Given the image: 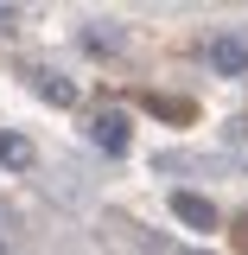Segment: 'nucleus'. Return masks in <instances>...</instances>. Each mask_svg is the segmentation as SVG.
<instances>
[{"mask_svg": "<svg viewBox=\"0 0 248 255\" xmlns=\"http://www.w3.org/2000/svg\"><path fill=\"white\" fill-rule=\"evenodd\" d=\"M19 77L32 83V96H38V102H51V109H77V83H70L64 70H51V64H26Z\"/></svg>", "mask_w": 248, "mask_h": 255, "instance_id": "nucleus-1", "label": "nucleus"}, {"mask_svg": "<svg viewBox=\"0 0 248 255\" xmlns=\"http://www.w3.org/2000/svg\"><path fill=\"white\" fill-rule=\"evenodd\" d=\"M204 58H210L217 77H242V70H248V38H242V32H210Z\"/></svg>", "mask_w": 248, "mask_h": 255, "instance_id": "nucleus-2", "label": "nucleus"}, {"mask_svg": "<svg viewBox=\"0 0 248 255\" xmlns=\"http://www.w3.org/2000/svg\"><path fill=\"white\" fill-rule=\"evenodd\" d=\"M38 166V140L19 128H0V172H32Z\"/></svg>", "mask_w": 248, "mask_h": 255, "instance_id": "nucleus-3", "label": "nucleus"}, {"mask_svg": "<svg viewBox=\"0 0 248 255\" xmlns=\"http://www.w3.org/2000/svg\"><path fill=\"white\" fill-rule=\"evenodd\" d=\"M127 134H134V128H127L121 109H102V115H89V140L102 147V153H121V147H127Z\"/></svg>", "mask_w": 248, "mask_h": 255, "instance_id": "nucleus-4", "label": "nucleus"}, {"mask_svg": "<svg viewBox=\"0 0 248 255\" xmlns=\"http://www.w3.org/2000/svg\"><path fill=\"white\" fill-rule=\"evenodd\" d=\"M172 211H178V223H191V230H217V204H210L204 191H172Z\"/></svg>", "mask_w": 248, "mask_h": 255, "instance_id": "nucleus-5", "label": "nucleus"}, {"mask_svg": "<svg viewBox=\"0 0 248 255\" xmlns=\"http://www.w3.org/2000/svg\"><path fill=\"white\" fill-rule=\"evenodd\" d=\"M83 45H89V51H115V45H121V26H102V19H95V26H83Z\"/></svg>", "mask_w": 248, "mask_h": 255, "instance_id": "nucleus-6", "label": "nucleus"}, {"mask_svg": "<svg viewBox=\"0 0 248 255\" xmlns=\"http://www.w3.org/2000/svg\"><path fill=\"white\" fill-rule=\"evenodd\" d=\"M0 230H19V217H13V211H6V204H0Z\"/></svg>", "mask_w": 248, "mask_h": 255, "instance_id": "nucleus-7", "label": "nucleus"}, {"mask_svg": "<svg viewBox=\"0 0 248 255\" xmlns=\"http://www.w3.org/2000/svg\"><path fill=\"white\" fill-rule=\"evenodd\" d=\"M0 19H13V6H0Z\"/></svg>", "mask_w": 248, "mask_h": 255, "instance_id": "nucleus-8", "label": "nucleus"}, {"mask_svg": "<svg viewBox=\"0 0 248 255\" xmlns=\"http://www.w3.org/2000/svg\"><path fill=\"white\" fill-rule=\"evenodd\" d=\"M185 255H204V249H185Z\"/></svg>", "mask_w": 248, "mask_h": 255, "instance_id": "nucleus-9", "label": "nucleus"}, {"mask_svg": "<svg viewBox=\"0 0 248 255\" xmlns=\"http://www.w3.org/2000/svg\"><path fill=\"white\" fill-rule=\"evenodd\" d=\"M0 255H6V243H0Z\"/></svg>", "mask_w": 248, "mask_h": 255, "instance_id": "nucleus-10", "label": "nucleus"}]
</instances>
